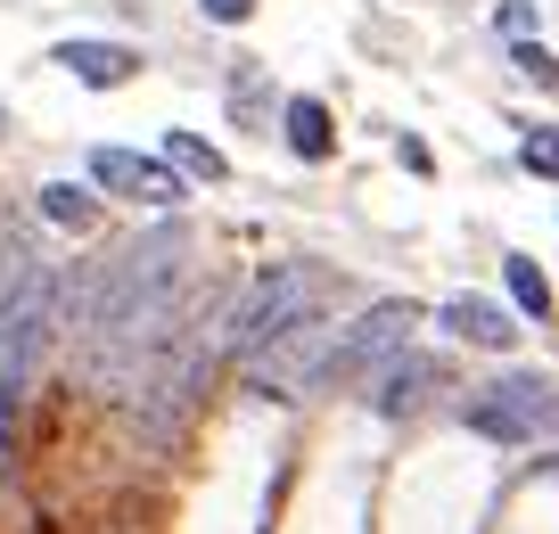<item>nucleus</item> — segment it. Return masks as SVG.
<instances>
[{"label":"nucleus","mask_w":559,"mask_h":534,"mask_svg":"<svg viewBox=\"0 0 559 534\" xmlns=\"http://www.w3.org/2000/svg\"><path fill=\"white\" fill-rule=\"evenodd\" d=\"M58 337H67V280L34 256L17 272V288L0 296V403H9V412H17L25 387L41 379V363H50Z\"/></svg>","instance_id":"nucleus-1"},{"label":"nucleus","mask_w":559,"mask_h":534,"mask_svg":"<svg viewBox=\"0 0 559 534\" xmlns=\"http://www.w3.org/2000/svg\"><path fill=\"white\" fill-rule=\"evenodd\" d=\"M321 296H330V280H321L313 263H272V272H255L223 305V354L247 363L263 337H280V329H297L305 312H321Z\"/></svg>","instance_id":"nucleus-2"},{"label":"nucleus","mask_w":559,"mask_h":534,"mask_svg":"<svg viewBox=\"0 0 559 534\" xmlns=\"http://www.w3.org/2000/svg\"><path fill=\"white\" fill-rule=\"evenodd\" d=\"M461 419H469L477 436H493V444H535V436L559 428V387L543 379V370H510V379H493Z\"/></svg>","instance_id":"nucleus-3"},{"label":"nucleus","mask_w":559,"mask_h":534,"mask_svg":"<svg viewBox=\"0 0 559 534\" xmlns=\"http://www.w3.org/2000/svg\"><path fill=\"white\" fill-rule=\"evenodd\" d=\"M419 305L412 296H386V305H370L362 321H346L330 337V363H321V387H346V379H370V370L386 363V354H403V337H412Z\"/></svg>","instance_id":"nucleus-4"},{"label":"nucleus","mask_w":559,"mask_h":534,"mask_svg":"<svg viewBox=\"0 0 559 534\" xmlns=\"http://www.w3.org/2000/svg\"><path fill=\"white\" fill-rule=\"evenodd\" d=\"M91 181L132 198V206H181V198H190V181H181L165 156H140V149H91Z\"/></svg>","instance_id":"nucleus-5"},{"label":"nucleus","mask_w":559,"mask_h":534,"mask_svg":"<svg viewBox=\"0 0 559 534\" xmlns=\"http://www.w3.org/2000/svg\"><path fill=\"white\" fill-rule=\"evenodd\" d=\"M370 379H379V387H370V412L403 419V412H419V403L444 387V363H428V354H386Z\"/></svg>","instance_id":"nucleus-6"},{"label":"nucleus","mask_w":559,"mask_h":534,"mask_svg":"<svg viewBox=\"0 0 559 534\" xmlns=\"http://www.w3.org/2000/svg\"><path fill=\"white\" fill-rule=\"evenodd\" d=\"M50 58L74 74V83H91V91H116V83H132V74H140V50H123V41H83V34L58 41Z\"/></svg>","instance_id":"nucleus-7"},{"label":"nucleus","mask_w":559,"mask_h":534,"mask_svg":"<svg viewBox=\"0 0 559 534\" xmlns=\"http://www.w3.org/2000/svg\"><path fill=\"white\" fill-rule=\"evenodd\" d=\"M437 321L453 329V337H469V345H493V354H510V345H519V321H510L493 296H453Z\"/></svg>","instance_id":"nucleus-8"},{"label":"nucleus","mask_w":559,"mask_h":534,"mask_svg":"<svg viewBox=\"0 0 559 534\" xmlns=\"http://www.w3.org/2000/svg\"><path fill=\"white\" fill-rule=\"evenodd\" d=\"M280 123H288V149H297V156H313V165L330 156V107H321V99H288Z\"/></svg>","instance_id":"nucleus-9"},{"label":"nucleus","mask_w":559,"mask_h":534,"mask_svg":"<svg viewBox=\"0 0 559 534\" xmlns=\"http://www.w3.org/2000/svg\"><path fill=\"white\" fill-rule=\"evenodd\" d=\"M41 214H50L58 230H91L99 223V198H91L83 181H41Z\"/></svg>","instance_id":"nucleus-10"},{"label":"nucleus","mask_w":559,"mask_h":534,"mask_svg":"<svg viewBox=\"0 0 559 534\" xmlns=\"http://www.w3.org/2000/svg\"><path fill=\"white\" fill-rule=\"evenodd\" d=\"M165 165L174 173H190V181H223V149H214V140H198V132H165Z\"/></svg>","instance_id":"nucleus-11"},{"label":"nucleus","mask_w":559,"mask_h":534,"mask_svg":"<svg viewBox=\"0 0 559 534\" xmlns=\"http://www.w3.org/2000/svg\"><path fill=\"white\" fill-rule=\"evenodd\" d=\"M510 296H519V305L535 312V321H551V280H543L526 256H510Z\"/></svg>","instance_id":"nucleus-12"},{"label":"nucleus","mask_w":559,"mask_h":534,"mask_svg":"<svg viewBox=\"0 0 559 534\" xmlns=\"http://www.w3.org/2000/svg\"><path fill=\"white\" fill-rule=\"evenodd\" d=\"M510 67H519V74H526V83H535V91H559V58L543 50V41H526V34H519V50H510Z\"/></svg>","instance_id":"nucleus-13"},{"label":"nucleus","mask_w":559,"mask_h":534,"mask_svg":"<svg viewBox=\"0 0 559 534\" xmlns=\"http://www.w3.org/2000/svg\"><path fill=\"white\" fill-rule=\"evenodd\" d=\"M526 173H551V181H559V132H526Z\"/></svg>","instance_id":"nucleus-14"},{"label":"nucleus","mask_w":559,"mask_h":534,"mask_svg":"<svg viewBox=\"0 0 559 534\" xmlns=\"http://www.w3.org/2000/svg\"><path fill=\"white\" fill-rule=\"evenodd\" d=\"M198 9H206L214 25H247V17H255V0H198Z\"/></svg>","instance_id":"nucleus-15"},{"label":"nucleus","mask_w":559,"mask_h":534,"mask_svg":"<svg viewBox=\"0 0 559 534\" xmlns=\"http://www.w3.org/2000/svg\"><path fill=\"white\" fill-rule=\"evenodd\" d=\"M0 132H9V116H0Z\"/></svg>","instance_id":"nucleus-16"}]
</instances>
